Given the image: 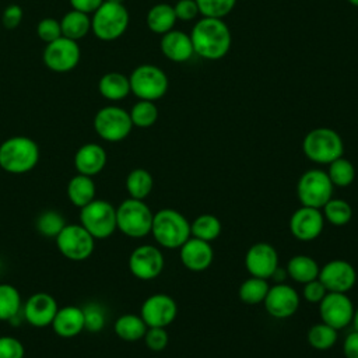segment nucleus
<instances>
[{
	"mask_svg": "<svg viewBox=\"0 0 358 358\" xmlns=\"http://www.w3.org/2000/svg\"><path fill=\"white\" fill-rule=\"evenodd\" d=\"M190 39L194 53L206 60L222 59L232 43L229 27L222 18L210 17H203L193 25Z\"/></svg>",
	"mask_w": 358,
	"mask_h": 358,
	"instance_id": "obj_1",
	"label": "nucleus"
},
{
	"mask_svg": "<svg viewBox=\"0 0 358 358\" xmlns=\"http://www.w3.org/2000/svg\"><path fill=\"white\" fill-rule=\"evenodd\" d=\"M151 234L162 248L179 249L192 236L190 222L179 211L162 208L152 217Z\"/></svg>",
	"mask_w": 358,
	"mask_h": 358,
	"instance_id": "obj_2",
	"label": "nucleus"
},
{
	"mask_svg": "<svg viewBox=\"0 0 358 358\" xmlns=\"http://www.w3.org/2000/svg\"><path fill=\"white\" fill-rule=\"evenodd\" d=\"M302 151L315 164L329 165L343 157L344 143L341 136L330 127H316L308 131L302 140Z\"/></svg>",
	"mask_w": 358,
	"mask_h": 358,
	"instance_id": "obj_3",
	"label": "nucleus"
},
{
	"mask_svg": "<svg viewBox=\"0 0 358 358\" xmlns=\"http://www.w3.org/2000/svg\"><path fill=\"white\" fill-rule=\"evenodd\" d=\"M39 159L38 144L25 136H14L0 145V166L10 173H25Z\"/></svg>",
	"mask_w": 358,
	"mask_h": 358,
	"instance_id": "obj_4",
	"label": "nucleus"
},
{
	"mask_svg": "<svg viewBox=\"0 0 358 358\" xmlns=\"http://www.w3.org/2000/svg\"><path fill=\"white\" fill-rule=\"evenodd\" d=\"M91 15L92 34L105 42L120 38L129 27V11L123 4L119 3L105 0Z\"/></svg>",
	"mask_w": 358,
	"mask_h": 358,
	"instance_id": "obj_5",
	"label": "nucleus"
},
{
	"mask_svg": "<svg viewBox=\"0 0 358 358\" xmlns=\"http://www.w3.org/2000/svg\"><path fill=\"white\" fill-rule=\"evenodd\" d=\"M152 217L144 200L130 197L116 208V227L130 238H143L151 232Z\"/></svg>",
	"mask_w": 358,
	"mask_h": 358,
	"instance_id": "obj_6",
	"label": "nucleus"
},
{
	"mask_svg": "<svg viewBox=\"0 0 358 358\" xmlns=\"http://www.w3.org/2000/svg\"><path fill=\"white\" fill-rule=\"evenodd\" d=\"M130 91L144 101H157L162 98L169 87L168 77L162 69L155 64L137 66L130 77Z\"/></svg>",
	"mask_w": 358,
	"mask_h": 358,
	"instance_id": "obj_7",
	"label": "nucleus"
},
{
	"mask_svg": "<svg viewBox=\"0 0 358 358\" xmlns=\"http://www.w3.org/2000/svg\"><path fill=\"white\" fill-rule=\"evenodd\" d=\"M333 183L330 182L327 172L322 169L305 171L296 183V196L302 206L322 208L333 196Z\"/></svg>",
	"mask_w": 358,
	"mask_h": 358,
	"instance_id": "obj_8",
	"label": "nucleus"
},
{
	"mask_svg": "<svg viewBox=\"0 0 358 358\" xmlns=\"http://www.w3.org/2000/svg\"><path fill=\"white\" fill-rule=\"evenodd\" d=\"M81 225L94 236L105 239L110 236L116 227V208L106 200H92L80 210Z\"/></svg>",
	"mask_w": 358,
	"mask_h": 358,
	"instance_id": "obj_9",
	"label": "nucleus"
},
{
	"mask_svg": "<svg viewBox=\"0 0 358 358\" xmlns=\"http://www.w3.org/2000/svg\"><path fill=\"white\" fill-rule=\"evenodd\" d=\"M94 129L96 134L105 141L117 143L130 134L133 123L127 110L120 106L109 105L101 108L95 113Z\"/></svg>",
	"mask_w": 358,
	"mask_h": 358,
	"instance_id": "obj_10",
	"label": "nucleus"
},
{
	"mask_svg": "<svg viewBox=\"0 0 358 358\" xmlns=\"http://www.w3.org/2000/svg\"><path fill=\"white\" fill-rule=\"evenodd\" d=\"M81 57V50L77 41L60 36L53 42L46 43L43 50L45 66L55 73H67L77 67Z\"/></svg>",
	"mask_w": 358,
	"mask_h": 358,
	"instance_id": "obj_11",
	"label": "nucleus"
},
{
	"mask_svg": "<svg viewBox=\"0 0 358 358\" xmlns=\"http://www.w3.org/2000/svg\"><path fill=\"white\" fill-rule=\"evenodd\" d=\"M56 245L70 260H84L94 250V236L80 224H66L56 236Z\"/></svg>",
	"mask_w": 358,
	"mask_h": 358,
	"instance_id": "obj_12",
	"label": "nucleus"
},
{
	"mask_svg": "<svg viewBox=\"0 0 358 358\" xmlns=\"http://www.w3.org/2000/svg\"><path fill=\"white\" fill-rule=\"evenodd\" d=\"M354 303L344 292H327L319 302V315L322 322L341 330L347 327L354 315Z\"/></svg>",
	"mask_w": 358,
	"mask_h": 358,
	"instance_id": "obj_13",
	"label": "nucleus"
},
{
	"mask_svg": "<svg viewBox=\"0 0 358 358\" xmlns=\"http://www.w3.org/2000/svg\"><path fill=\"white\" fill-rule=\"evenodd\" d=\"M164 268V255L152 245L137 246L129 256V270L140 280L157 278Z\"/></svg>",
	"mask_w": 358,
	"mask_h": 358,
	"instance_id": "obj_14",
	"label": "nucleus"
},
{
	"mask_svg": "<svg viewBox=\"0 0 358 358\" xmlns=\"http://www.w3.org/2000/svg\"><path fill=\"white\" fill-rule=\"evenodd\" d=\"M317 278L329 292L347 294L357 282V271L347 260L336 259L320 267Z\"/></svg>",
	"mask_w": 358,
	"mask_h": 358,
	"instance_id": "obj_15",
	"label": "nucleus"
},
{
	"mask_svg": "<svg viewBox=\"0 0 358 358\" xmlns=\"http://www.w3.org/2000/svg\"><path fill=\"white\" fill-rule=\"evenodd\" d=\"M178 315V305L166 294L150 295L141 305V319L147 327H166Z\"/></svg>",
	"mask_w": 358,
	"mask_h": 358,
	"instance_id": "obj_16",
	"label": "nucleus"
},
{
	"mask_svg": "<svg viewBox=\"0 0 358 358\" xmlns=\"http://www.w3.org/2000/svg\"><path fill=\"white\" fill-rule=\"evenodd\" d=\"M267 313L275 319L291 317L299 308V295L296 289L285 282L274 284L263 301Z\"/></svg>",
	"mask_w": 358,
	"mask_h": 358,
	"instance_id": "obj_17",
	"label": "nucleus"
},
{
	"mask_svg": "<svg viewBox=\"0 0 358 358\" xmlns=\"http://www.w3.org/2000/svg\"><path fill=\"white\" fill-rule=\"evenodd\" d=\"M324 227V218L319 208L299 207L289 218V231L292 236L301 242H310L316 239Z\"/></svg>",
	"mask_w": 358,
	"mask_h": 358,
	"instance_id": "obj_18",
	"label": "nucleus"
},
{
	"mask_svg": "<svg viewBox=\"0 0 358 358\" xmlns=\"http://www.w3.org/2000/svg\"><path fill=\"white\" fill-rule=\"evenodd\" d=\"M245 266L250 275L268 280L278 267V253L267 242L253 243L245 255Z\"/></svg>",
	"mask_w": 358,
	"mask_h": 358,
	"instance_id": "obj_19",
	"label": "nucleus"
},
{
	"mask_svg": "<svg viewBox=\"0 0 358 358\" xmlns=\"http://www.w3.org/2000/svg\"><path fill=\"white\" fill-rule=\"evenodd\" d=\"M57 309V302L52 295L46 292H38L31 295L25 302L24 317L29 324L35 327H43L52 324Z\"/></svg>",
	"mask_w": 358,
	"mask_h": 358,
	"instance_id": "obj_20",
	"label": "nucleus"
},
{
	"mask_svg": "<svg viewBox=\"0 0 358 358\" xmlns=\"http://www.w3.org/2000/svg\"><path fill=\"white\" fill-rule=\"evenodd\" d=\"M179 257L186 268L192 271H203L213 263L214 252L210 242L190 236L179 248Z\"/></svg>",
	"mask_w": 358,
	"mask_h": 358,
	"instance_id": "obj_21",
	"label": "nucleus"
},
{
	"mask_svg": "<svg viewBox=\"0 0 358 358\" xmlns=\"http://www.w3.org/2000/svg\"><path fill=\"white\" fill-rule=\"evenodd\" d=\"M159 48L162 55L175 63L187 62L194 55L190 35L179 29H171L169 32L164 34Z\"/></svg>",
	"mask_w": 358,
	"mask_h": 358,
	"instance_id": "obj_22",
	"label": "nucleus"
},
{
	"mask_svg": "<svg viewBox=\"0 0 358 358\" xmlns=\"http://www.w3.org/2000/svg\"><path fill=\"white\" fill-rule=\"evenodd\" d=\"M106 164V152L103 147L96 143H88L81 145L74 155V166L78 173L94 176L99 173Z\"/></svg>",
	"mask_w": 358,
	"mask_h": 358,
	"instance_id": "obj_23",
	"label": "nucleus"
},
{
	"mask_svg": "<svg viewBox=\"0 0 358 358\" xmlns=\"http://www.w3.org/2000/svg\"><path fill=\"white\" fill-rule=\"evenodd\" d=\"M52 327L55 333L60 337H74L78 333L84 330V313L83 309L78 306H64L59 308L53 322Z\"/></svg>",
	"mask_w": 358,
	"mask_h": 358,
	"instance_id": "obj_24",
	"label": "nucleus"
},
{
	"mask_svg": "<svg viewBox=\"0 0 358 358\" xmlns=\"http://www.w3.org/2000/svg\"><path fill=\"white\" fill-rule=\"evenodd\" d=\"M178 18L173 10V6L166 3H159L152 6L145 17V22L150 31L154 34L164 35L173 29Z\"/></svg>",
	"mask_w": 358,
	"mask_h": 358,
	"instance_id": "obj_25",
	"label": "nucleus"
},
{
	"mask_svg": "<svg viewBox=\"0 0 358 358\" xmlns=\"http://www.w3.org/2000/svg\"><path fill=\"white\" fill-rule=\"evenodd\" d=\"M98 91L105 99L120 101L131 92L129 77L117 71L106 73L98 83Z\"/></svg>",
	"mask_w": 358,
	"mask_h": 358,
	"instance_id": "obj_26",
	"label": "nucleus"
},
{
	"mask_svg": "<svg viewBox=\"0 0 358 358\" xmlns=\"http://www.w3.org/2000/svg\"><path fill=\"white\" fill-rule=\"evenodd\" d=\"M287 274L299 284H306L319 275L317 262L308 255H295L287 263Z\"/></svg>",
	"mask_w": 358,
	"mask_h": 358,
	"instance_id": "obj_27",
	"label": "nucleus"
},
{
	"mask_svg": "<svg viewBox=\"0 0 358 358\" xmlns=\"http://www.w3.org/2000/svg\"><path fill=\"white\" fill-rule=\"evenodd\" d=\"M62 36L73 41H80L91 31V17L85 13L71 10L60 20Z\"/></svg>",
	"mask_w": 358,
	"mask_h": 358,
	"instance_id": "obj_28",
	"label": "nucleus"
},
{
	"mask_svg": "<svg viewBox=\"0 0 358 358\" xmlns=\"http://www.w3.org/2000/svg\"><path fill=\"white\" fill-rule=\"evenodd\" d=\"M67 196L76 207H84L95 199V185L91 176L78 173L67 185Z\"/></svg>",
	"mask_w": 358,
	"mask_h": 358,
	"instance_id": "obj_29",
	"label": "nucleus"
},
{
	"mask_svg": "<svg viewBox=\"0 0 358 358\" xmlns=\"http://www.w3.org/2000/svg\"><path fill=\"white\" fill-rule=\"evenodd\" d=\"M115 333L124 341H137L144 337L147 331V324L138 315L126 313L116 319Z\"/></svg>",
	"mask_w": 358,
	"mask_h": 358,
	"instance_id": "obj_30",
	"label": "nucleus"
},
{
	"mask_svg": "<svg viewBox=\"0 0 358 358\" xmlns=\"http://www.w3.org/2000/svg\"><path fill=\"white\" fill-rule=\"evenodd\" d=\"M154 179L147 169L136 168L126 178V189L130 197L144 200L152 190Z\"/></svg>",
	"mask_w": 358,
	"mask_h": 358,
	"instance_id": "obj_31",
	"label": "nucleus"
},
{
	"mask_svg": "<svg viewBox=\"0 0 358 358\" xmlns=\"http://www.w3.org/2000/svg\"><path fill=\"white\" fill-rule=\"evenodd\" d=\"M268 288H270V285L266 278L250 275L241 284L238 295L243 303L257 305L264 301V298L268 292Z\"/></svg>",
	"mask_w": 358,
	"mask_h": 358,
	"instance_id": "obj_32",
	"label": "nucleus"
},
{
	"mask_svg": "<svg viewBox=\"0 0 358 358\" xmlns=\"http://www.w3.org/2000/svg\"><path fill=\"white\" fill-rule=\"evenodd\" d=\"M221 234V221L213 214H201L190 222V235L193 238L211 242Z\"/></svg>",
	"mask_w": 358,
	"mask_h": 358,
	"instance_id": "obj_33",
	"label": "nucleus"
},
{
	"mask_svg": "<svg viewBox=\"0 0 358 358\" xmlns=\"http://www.w3.org/2000/svg\"><path fill=\"white\" fill-rule=\"evenodd\" d=\"M337 331L338 330L326 324L324 322L316 323L308 330V334H306L308 344L315 350L326 351L337 343V338H338Z\"/></svg>",
	"mask_w": 358,
	"mask_h": 358,
	"instance_id": "obj_34",
	"label": "nucleus"
},
{
	"mask_svg": "<svg viewBox=\"0 0 358 358\" xmlns=\"http://www.w3.org/2000/svg\"><path fill=\"white\" fill-rule=\"evenodd\" d=\"M323 218L336 227H343L348 224L352 218V208L348 201L343 199H330L323 207Z\"/></svg>",
	"mask_w": 358,
	"mask_h": 358,
	"instance_id": "obj_35",
	"label": "nucleus"
},
{
	"mask_svg": "<svg viewBox=\"0 0 358 358\" xmlns=\"http://www.w3.org/2000/svg\"><path fill=\"white\" fill-rule=\"evenodd\" d=\"M327 176L333 183V186L347 187L355 179V168L350 159L340 157L329 164Z\"/></svg>",
	"mask_w": 358,
	"mask_h": 358,
	"instance_id": "obj_36",
	"label": "nucleus"
},
{
	"mask_svg": "<svg viewBox=\"0 0 358 358\" xmlns=\"http://www.w3.org/2000/svg\"><path fill=\"white\" fill-rule=\"evenodd\" d=\"M21 309V296L15 287L0 284V320L14 319Z\"/></svg>",
	"mask_w": 358,
	"mask_h": 358,
	"instance_id": "obj_37",
	"label": "nucleus"
},
{
	"mask_svg": "<svg viewBox=\"0 0 358 358\" xmlns=\"http://www.w3.org/2000/svg\"><path fill=\"white\" fill-rule=\"evenodd\" d=\"M133 126L136 127H151L158 119V108L152 101L140 99L133 105L129 112Z\"/></svg>",
	"mask_w": 358,
	"mask_h": 358,
	"instance_id": "obj_38",
	"label": "nucleus"
},
{
	"mask_svg": "<svg viewBox=\"0 0 358 358\" xmlns=\"http://www.w3.org/2000/svg\"><path fill=\"white\" fill-rule=\"evenodd\" d=\"M66 227L64 217L53 210H48L42 213L36 220V228L38 231L49 238H56L60 231Z\"/></svg>",
	"mask_w": 358,
	"mask_h": 358,
	"instance_id": "obj_39",
	"label": "nucleus"
},
{
	"mask_svg": "<svg viewBox=\"0 0 358 358\" xmlns=\"http://www.w3.org/2000/svg\"><path fill=\"white\" fill-rule=\"evenodd\" d=\"M196 3L203 17L224 18L234 10L236 0H196Z\"/></svg>",
	"mask_w": 358,
	"mask_h": 358,
	"instance_id": "obj_40",
	"label": "nucleus"
},
{
	"mask_svg": "<svg viewBox=\"0 0 358 358\" xmlns=\"http://www.w3.org/2000/svg\"><path fill=\"white\" fill-rule=\"evenodd\" d=\"M84 313V329L96 333L105 326V312L96 303H90L83 309Z\"/></svg>",
	"mask_w": 358,
	"mask_h": 358,
	"instance_id": "obj_41",
	"label": "nucleus"
},
{
	"mask_svg": "<svg viewBox=\"0 0 358 358\" xmlns=\"http://www.w3.org/2000/svg\"><path fill=\"white\" fill-rule=\"evenodd\" d=\"M36 34L38 36L45 42V43H49V42H53L56 41L57 38L62 36V27H60V21L55 20V18H43L38 22V27H36Z\"/></svg>",
	"mask_w": 358,
	"mask_h": 358,
	"instance_id": "obj_42",
	"label": "nucleus"
},
{
	"mask_svg": "<svg viewBox=\"0 0 358 358\" xmlns=\"http://www.w3.org/2000/svg\"><path fill=\"white\" fill-rule=\"evenodd\" d=\"M144 343L151 351H162L169 341V336L165 327H147L144 334Z\"/></svg>",
	"mask_w": 358,
	"mask_h": 358,
	"instance_id": "obj_43",
	"label": "nucleus"
},
{
	"mask_svg": "<svg viewBox=\"0 0 358 358\" xmlns=\"http://www.w3.org/2000/svg\"><path fill=\"white\" fill-rule=\"evenodd\" d=\"M22 343L11 336L0 337V358H24Z\"/></svg>",
	"mask_w": 358,
	"mask_h": 358,
	"instance_id": "obj_44",
	"label": "nucleus"
},
{
	"mask_svg": "<svg viewBox=\"0 0 358 358\" xmlns=\"http://www.w3.org/2000/svg\"><path fill=\"white\" fill-rule=\"evenodd\" d=\"M329 291L326 289V287L320 282L319 278H315L306 284H303V288H302V296L310 302V303H319L324 295L327 294Z\"/></svg>",
	"mask_w": 358,
	"mask_h": 358,
	"instance_id": "obj_45",
	"label": "nucleus"
},
{
	"mask_svg": "<svg viewBox=\"0 0 358 358\" xmlns=\"http://www.w3.org/2000/svg\"><path fill=\"white\" fill-rule=\"evenodd\" d=\"M176 18L180 21H192L194 20L200 13L196 0H179L173 6Z\"/></svg>",
	"mask_w": 358,
	"mask_h": 358,
	"instance_id": "obj_46",
	"label": "nucleus"
},
{
	"mask_svg": "<svg viewBox=\"0 0 358 358\" xmlns=\"http://www.w3.org/2000/svg\"><path fill=\"white\" fill-rule=\"evenodd\" d=\"M22 20V8L18 4H10L1 14V22L7 29H14Z\"/></svg>",
	"mask_w": 358,
	"mask_h": 358,
	"instance_id": "obj_47",
	"label": "nucleus"
},
{
	"mask_svg": "<svg viewBox=\"0 0 358 358\" xmlns=\"http://www.w3.org/2000/svg\"><path fill=\"white\" fill-rule=\"evenodd\" d=\"M343 354L345 358H358V331L352 330L343 341Z\"/></svg>",
	"mask_w": 358,
	"mask_h": 358,
	"instance_id": "obj_48",
	"label": "nucleus"
},
{
	"mask_svg": "<svg viewBox=\"0 0 358 358\" xmlns=\"http://www.w3.org/2000/svg\"><path fill=\"white\" fill-rule=\"evenodd\" d=\"M103 1L105 0H70V4L73 7V10H77V11L91 15L98 10V7Z\"/></svg>",
	"mask_w": 358,
	"mask_h": 358,
	"instance_id": "obj_49",
	"label": "nucleus"
},
{
	"mask_svg": "<svg viewBox=\"0 0 358 358\" xmlns=\"http://www.w3.org/2000/svg\"><path fill=\"white\" fill-rule=\"evenodd\" d=\"M287 270H284V268H281L280 266L274 270V273L271 274V280L274 281V284H281V282H284L285 281V278H287Z\"/></svg>",
	"mask_w": 358,
	"mask_h": 358,
	"instance_id": "obj_50",
	"label": "nucleus"
},
{
	"mask_svg": "<svg viewBox=\"0 0 358 358\" xmlns=\"http://www.w3.org/2000/svg\"><path fill=\"white\" fill-rule=\"evenodd\" d=\"M351 323H352V326H354V330L358 331V308L354 309V315H352Z\"/></svg>",
	"mask_w": 358,
	"mask_h": 358,
	"instance_id": "obj_51",
	"label": "nucleus"
},
{
	"mask_svg": "<svg viewBox=\"0 0 358 358\" xmlns=\"http://www.w3.org/2000/svg\"><path fill=\"white\" fill-rule=\"evenodd\" d=\"M350 4H352V6H355V7H358V0H347Z\"/></svg>",
	"mask_w": 358,
	"mask_h": 358,
	"instance_id": "obj_52",
	"label": "nucleus"
},
{
	"mask_svg": "<svg viewBox=\"0 0 358 358\" xmlns=\"http://www.w3.org/2000/svg\"><path fill=\"white\" fill-rule=\"evenodd\" d=\"M106 1H110V3H119V4H123L124 0H106Z\"/></svg>",
	"mask_w": 358,
	"mask_h": 358,
	"instance_id": "obj_53",
	"label": "nucleus"
}]
</instances>
